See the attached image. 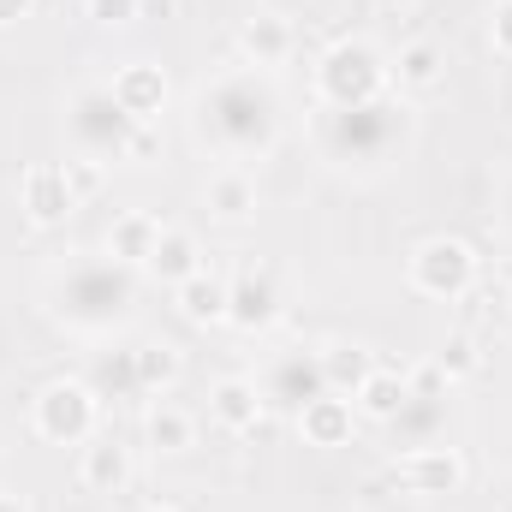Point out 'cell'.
<instances>
[{
  "label": "cell",
  "instance_id": "cb8c5ba5",
  "mask_svg": "<svg viewBox=\"0 0 512 512\" xmlns=\"http://www.w3.org/2000/svg\"><path fill=\"white\" fill-rule=\"evenodd\" d=\"M143 441H149L155 453H185V447L197 441V423H191V411H185V405L155 399V405H149V417H143Z\"/></svg>",
  "mask_w": 512,
  "mask_h": 512
},
{
  "label": "cell",
  "instance_id": "1f68e13d",
  "mask_svg": "<svg viewBox=\"0 0 512 512\" xmlns=\"http://www.w3.org/2000/svg\"><path fill=\"white\" fill-rule=\"evenodd\" d=\"M36 12V0H0V30H12V24H24Z\"/></svg>",
  "mask_w": 512,
  "mask_h": 512
},
{
  "label": "cell",
  "instance_id": "5bb4252c",
  "mask_svg": "<svg viewBox=\"0 0 512 512\" xmlns=\"http://www.w3.org/2000/svg\"><path fill=\"white\" fill-rule=\"evenodd\" d=\"M209 417L227 435H256L262 417H268V399H262V387L251 376H227V382H215V393H209Z\"/></svg>",
  "mask_w": 512,
  "mask_h": 512
},
{
  "label": "cell",
  "instance_id": "30bf717a",
  "mask_svg": "<svg viewBox=\"0 0 512 512\" xmlns=\"http://www.w3.org/2000/svg\"><path fill=\"white\" fill-rule=\"evenodd\" d=\"M78 203H84V197L72 191V179H66L60 161H36V167L24 173V215H30L36 227H60Z\"/></svg>",
  "mask_w": 512,
  "mask_h": 512
},
{
  "label": "cell",
  "instance_id": "44dd1931",
  "mask_svg": "<svg viewBox=\"0 0 512 512\" xmlns=\"http://www.w3.org/2000/svg\"><path fill=\"white\" fill-rule=\"evenodd\" d=\"M161 286H179V280H191L197 268H203V245H197V233H185V227H161V239H155V251L143 262Z\"/></svg>",
  "mask_w": 512,
  "mask_h": 512
},
{
  "label": "cell",
  "instance_id": "4dcf8cb0",
  "mask_svg": "<svg viewBox=\"0 0 512 512\" xmlns=\"http://www.w3.org/2000/svg\"><path fill=\"white\" fill-rule=\"evenodd\" d=\"M102 167H108V161H84V155H78V161H66V179H72V191H78V197L102 191Z\"/></svg>",
  "mask_w": 512,
  "mask_h": 512
},
{
  "label": "cell",
  "instance_id": "d6986e66",
  "mask_svg": "<svg viewBox=\"0 0 512 512\" xmlns=\"http://www.w3.org/2000/svg\"><path fill=\"white\" fill-rule=\"evenodd\" d=\"M78 483L90 489V495H126L131 483V447L120 441H84V459H78Z\"/></svg>",
  "mask_w": 512,
  "mask_h": 512
},
{
  "label": "cell",
  "instance_id": "e575fe53",
  "mask_svg": "<svg viewBox=\"0 0 512 512\" xmlns=\"http://www.w3.org/2000/svg\"><path fill=\"white\" fill-rule=\"evenodd\" d=\"M382 12H405V6H417V0H376Z\"/></svg>",
  "mask_w": 512,
  "mask_h": 512
},
{
  "label": "cell",
  "instance_id": "ba28073f",
  "mask_svg": "<svg viewBox=\"0 0 512 512\" xmlns=\"http://www.w3.org/2000/svg\"><path fill=\"white\" fill-rule=\"evenodd\" d=\"M328 393V370H322V346H286V352H274L268 358V370H262V399L274 405V411H304L310 399H322Z\"/></svg>",
  "mask_w": 512,
  "mask_h": 512
},
{
  "label": "cell",
  "instance_id": "7402d4cb",
  "mask_svg": "<svg viewBox=\"0 0 512 512\" xmlns=\"http://www.w3.org/2000/svg\"><path fill=\"white\" fill-rule=\"evenodd\" d=\"M155 239H161V221H155L149 209H126V215H114V227H108V256L126 262V268H143L149 251H155Z\"/></svg>",
  "mask_w": 512,
  "mask_h": 512
},
{
  "label": "cell",
  "instance_id": "ac0fdd59",
  "mask_svg": "<svg viewBox=\"0 0 512 512\" xmlns=\"http://www.w3.org/2000/svg\"><path fill=\"white\" fill-rule=\"evenodd\" d=\"M292 24L280 18V12H256V18H245L239 24V54L251 60L256 72H268V66H286L292 60Z\"/></svg>",
  "mask_w": 512,
  "mask_h": 512
},
{
  "label": "cell",
  "instance_id": "d590c367",
  "mask_svg": "<svg viewBox=\"0 0 512 512\" xmlns=\"http://www.w3.org/2000/svg\"><path fill=\"white\" fill-rule=\"evenodd\" d=\"M137 512H173V507H137Z\"/></svg>",
  "mask_w": 512,
  "mask_h": 512
},
{
  "label": "cell",
  "instance_id": "8992f818",
  "mask_svg": "<svg viewBox=\"0 0 512 512\" xmlns=\"http://www.w3.org/2000/svg\"><path fill=\"white\" fill-rule=\"evenodd\" d=\"M30 423H36V435H42V441H54V447H84V441H96L102 399H96V387H90V382L60 376V382H48L42 393H36Z\"/></svg>",
  "mask_w": 512,
  "mask_h": 512
},
{
  "label": "cell",
  "instance_id": "d4e9b609",
  "mask_svg": "<svg viewBox=\"0 0 512 512\" xmlns=\"http://www.w3.org/2000/svg\"><path fill=\"white\" fill-rule=\"evenodd\" d=\"M322 370H328V387L334 393H358V387L370 382V370H376V352L370 346H352V340H340V346H322Z\"/></svg>",
  "mask_w": 512,
  "mask_h": 512
},
{
  "label": "cell",
  "instance_id": "4316f807",
  "mask_svg": "<svg viewBox=\"0 0 512 512\" xmlns=\"http://www.w3.org/2000/svg\"><path fill=\"white\" fill-rule=\"evenodd\" d=\"M137 376H143V393H167L179 382V352L167 340H143L137 346Z\"/></svg>",
  "mask_w": 512,
  "mask_h": 512
},
{
  "label": "cell",
  "instance_id": "6da1fadb",
  "mask_svg": "<svg viewBox=\"0 0 512 512\" xmlns=\"http://www.w3.org/2000/svg\"><path fill=\"white\" fill-rule=\"evenodd\" d=\"M191 120L197 137L221 155V161H262L274 143H280V90L268 84V72L239 66V72H221L197 90L191 102Z\"/></svg>",
  "mask_w": 512,
  "mask_h": 512
},
{
  "label": "cell",
  "instance_id": "4fadbf2b",
  "mask_svg": "<svg viewBox=\"0 0 512 512\" xmlns=\"http://www.w3.org/2000/svg\"><path fill=\"white\" fill-rule=\"evenodd\" d=\"M114 102L126 108L137 126H149V120H161V108H167V72L155 66V60H131L114 72Z\"/></svg>",
  "mask_w": 512,
  "mask_h": 512
},
{
  "label": "cell",
  "instance_id": "277c9868",
  "mask_svg": "<svg viewBox=\"0 0 512 512\" xmlns=\"http://www.w3.org/2000/svg\"><path fill=\"white\" fill-rule=\"evenodd\" d=\"M387 90H393L387 54L364 36H346L316 60V108H358V102H376Z\"/></svg>",
  "mask_w": 512,
  "mask_h": 512
},
{
  "label": "cell",
  "instance_id": "8fae6325",
  "mask_svg": "<svg viewBox=\"0 0 512 512\" xmlns=\"http://www.w3.org/2000/svg\"><path fill=\"white\" fill-rule=\"evenodd\" d=\"M274 316H280V286H274L268 268H245L239 280H227V322H233L239 334L268 328Z\"/></svg>",
  "mask_w": 512,
  "mask_h": 512
},
{
  "label": "cell",
  "instance_id": "603a6c76",
  "mask_svg": "<svg viewBox=\"0 0 512 512\" xmlns=\"http://www.w3.org/2000/svg\"><path fill=\"white\" fill-rule=\"evenodd\" d=\"M96 399H143V376H137V346H108L90 370Z\"/></svg>",
  "mask_w": 512,
  "mask_h": 512
},
{
  "label": "cell",
  "instance_id": "ffe728a7",
  "mask_svg": "<svg viewBox=\"0 0 512 512\" xmlns=\"http://www.w3.org/2000/svg\"><path fill=\"white\" fill-rule=\"evenodd\" d=\"M173 304H179V316H185V322L215 328V322H227V280H221V274H209V262H203L191 280H179V286H173Z\"/></svg>",
  "mask_w": 512,
  "mask_h": 512
},
{
  "label": "cell",
  "instance_id": "5b68a950",
  "mask_svg": "<svg viewBox=\"0 0 512 512\" xmlns=\"http://www.w3.org/2000/svg\"><path fill=\"white\" fill-rule=\"evenodd\" d=\"M137 131L143 126L114 102L108 84L72 90V102H66V137H72V149H78L84 161H126L131 143H137Z\"/></svg>",
  "mask_w": 512,
  "mask_h": 512
},
{
  "label": "cell",
  "instance_id": "52a82bcc",
  "mask_svg": "<svg viewBox=\"0 0 512 512\" xmlns=\"http://www.w3.org/2000/svg\"><path fill=\"white\" fill-rule=\"evenodd\" d=\"M405 280H411V292L453 304V298H465V292L477 286V251H471L465 239H453V233H435V239L411 245Z\"/></svg>",
  "mask_w": 512,
  "mask_h": 512
},
{
  "label": "cell",
  "instance_id": "9c48e42d",
  "mask_svg": "<svg viewBox=\"0 0 512 512\" xmlns=\"http://www.w3.org/2000/svg\"><path fill=\"white\" fill-rule=\"evenodd\" d=\"M393 483L411 495H453L465 483V459H459V447L429 441V447H411L393 459Z\"/></svg>",
  "mask_w": 512,
  "mask_h": 512
},
{
  "label": "cell",
  "instance_id": "f1b7e54d",
  "mask_svg": "<svg viewBox=\"0 0 512 512\" xmlns=\"http://www.w3.org/2000/svg\"><path fill=\"white\" fill-rule=\"evenodd\" d=\"M489 48L501 60H512V0H495L489 6Z\"/></svg>",
  "mask_w": 512,
  "mask_h": 512
},
{
  "label": "cell",
  "instance_id": "e0dca14e",
  "mask_svg": "<svg viewBox=\"0 0 512 512\" xmlns=\"http://www.w3.org/2000/svg\"><path fill=\"white\" fill-rule=\"evenodd\" d=\"M203 203H209V215H221V221H251L256 215V173L239 167V161H221V167L209 173V185H203Z\"/></svg>",
  "mask_w": 512,
  "mask_h": 512
},
{
  "label": "cell",
  "instance_id": "3957f363",
  "mask_svg": "<svg viewBox=\"0 0 512 512\" xmlns=\"http://www.w3.org/2000/svg\"><path fill=\"white\" fill-rule=\"evenodd\" d=\"M411 102L405 96H376V102H358V108H316V149L322 161L334 167H352V173H382L387 161L411 143Z\"/></svg>",
  "mask_w": 512,
  "mask_h": 512
},
{
  "label": "cell",
  "instance_id": "9a60e30c",
  "mask_svg": "<svg viewBox=\"0 0 512 512\" xmlns=\"http://www.w3.org/2000/svg\"><path fill=\"white\" fill-rule=\"evenodd\" d=\"M298 435H304V447H346L352 441V423H358V405L346 399V393H322V399H310L298 417Z\"/></svg>",
  "mask_w": 512,
  "mask_h": 512
},
{
  "label": "cell",
  "instance_id": "7a4b0ae2",
  "mask_svg": "<svg viewBox=\"0 0 512 512\" xmlns=\"http://www.w3.org/2000/svg\"><path fill=\"white\" fill-rule=\"evenodd\" d=\"M131 304H137V268L114 262V256H72L48 280L54 322H66L72 334H90V340L126 328Z\"/></svg>",
  "mask_w": 512,
  "mask_h": 512
},
{
  "label": "cell",
  "instance_id": "f546056e",
  "mask_svg": "<svg viewBox=\"0 0 512 512\" xmlns=\"http://www.w3.org/2000/svg\"><path fill=\"white\" fill-rule=\"evenodd\" d=\"M84 12H90L96 24H131V18L143 12V0H84Z\"/></svg>",
  "mask_w": 512,
  "mask_h": 512
},
{
  "label": "cell",
  "instance_id": "484cf974",
  "mask_svg": "<svg viewBox=\"0 0 512 512\" xmlns=\"http://www.w3.org/2000/svg\"><path fill=\"white\" fill-rule=\"evenodd\" d=\"M405 393H411V387H405V370H382V364H376V370H370V382L352 393V405H358V417L387 423V417L405 405Z\"/></svg>",
  "mask_w": 512,
  "mask_h": 512
},
{
  "label": "cell",
  "instance_id": "d6a6232c",
  "mask_svg": "<svg viewBox=\"0 0 512 512\" xmlns=\"http://www.w3.org/2000/svg\"><path fill=\"white\" fill-rule=\"evenodd\" d=\"M495 215H501V233L512 239V179L501 185V209H495Z\"/></svg>",
  "mask_w": 512,
  "mask_h": 512
},
{
  "label": "cell",
  "instance_id": "836d02e7",
  "mask_svg": "<svg viewBox=\"0 0 512 512\" xmlns=\"http://www.w3.org/2000/svg\"><path fill=\"white\" fill-rule=\"evenodd\" d=\"M0 512H30V507H24V495H6L0 489Z\"/></svg>",
  "mask_w": 512,
  "mask_h": 512
},
{
  "label": "cell",
  "instance_id": "2e32d148",
  "mask_svg": "<svg viewBox=\"0 0 512 512\" xmlns=\"http://www.w3.org/2000/svg\"><path fill=\"white\" fill-rule=\"evenodd\" d=\"M441 78H447V54H441L435 42H405V48L387 60L393 96H429V90H441Z\"/></svg>",
  "mask_w": 512,
  "mask_h": 512
},
{
  "label": "cell",
  "instance_id": "7c38bea8",
  "mask_svg": "<svg viewBox=\"0 0 512 512\" xmlns=\"http://www.w3.org/2000/svg\"><path fill=\"white\" fill-rule=\"evenodd\" d=\"M382 429H387V441H393L399 453L441 441V429H447V393H405V405L387 417Z\"/></svg>",
  "mask_w": 512,
  "mask_h": 512
},
{
  "label": "cell",
  "instance_id": "83f0119b",
  "mask_svg": "<svg viewBox=\"0 0 512 512\" xmlns=\"http://www.w3.org/2000/svg\"><path fill=\"white\" fill-rule=\"evenodd\" d=\"M435 364H441L447 382H471V376L483 370V346H477V334H447L441 352H435Z\"/></svg>",
  "mask_w": 512,
  "mask_h": 512
}]
</instances>
